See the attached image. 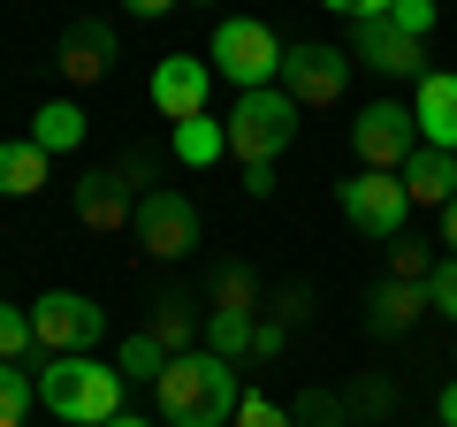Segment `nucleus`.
<instances>
[{
    "mask_svg": "<svg viewBox=\"0 0 457 427\" xmlns=\"http://www.w3.org/2000/svg\"><path fill=\"white\" fill-rule=\"evenodd\" d=\"M282 54L290 46H282L260 16H221L206 62H213V77H228L237 92H260V84H282Z\"/></svg>",
    "mask_w": 457,
    "mask_h": 427,
    "instance_id": "20e7f679",
    "label": "nucleus"
},
{
    "mask_svg": "<svg viewBox=\"0 0 457 427\" xmlns=\"http://www.w3.org/2000/svg\"><path fill=\"white\" fill-rule=\"evenodd\" d=\"M404 191H411V206H450L457 198V153H442V146H420L404 161Z\"/></svg>",
    "mask_w": 457,
    "mask_h": 427,
    "instance_id": "f3484780",
    "label": "nucleus"
},
{
    "mask_svg": "<svg viewBox=\"0 0 457 427\" xmlns=\"http://www.w3.org/2000/svg\"><path fill=\"white\" fill-rule=\"evenodd\" d=\"M38 351V329H31V306H0V359H31Z\"/></svg>",
    "mask_w": 457,
    "mask_h": 427,
    "instance_id": "bb28decb",
    "label": "nucleus"
},
{
    "mask_svg": "<svg viewBox=\"0 0 457 427\" xmlns=\"http://www.w3.org/2000/svg\"><path fill=\"white\" fill-rule=\"evenodd\" d=\"M84 130H92V122H84L77 99H46V107L31 115V130H23V138H31V146H46V153H77V146H84Z\"/></svg>",
    "mask_w": 457,
    "mask_h": 427,
    "instance_id": "aec40b11",
    "label": "nucleus"
},
{
    "mask_svg": "<svg viewBox=\"0 0 457 427\" xmlns=\"http://www.w3.org/2000/svg\"><path fill=\"white\" fill-rule=\"evenodd\" d=\"M114 168H122V183L137 191V183H153V176H161V153H153V146H130V153H122ZM137 198H145V191H137Z\"/></svg>",
    "mask_w": 457,
    "mask_h": 427,
    "instance_id": "2f4dec72",
    "label": "nucleus"
},
{
    "mask_svg": "<svg viewBox=\"0 0 457 427\" xmlns=\"http://www.w3.org/2000/svg\"><path fill=\"white\" fill-rule=\"evenodd\" d=\"M206 313H260V267L213 260V275H206Z\"/></svg>",
    "mask_w": 457,
    "mask_h": 427,
    "instance_id": "6ab92c4d",
    "label": "nucleus"
},
{
    "mask_svg": "<svg viewBox=\"0 0 457 427\" xmlns=\"http://www.w3.org/2000/svg\"><path fill=\"white\" fill-rule=\"evenodd\" d=\"M297 107L282 84H260V92H237V107H228V153L245 168H260V161H282L290 153V138H297Z\"/></svg>",
    "mask_w": 457,
    "mask_h": 427,
    "instance_id": "7ed1b4c3",
    "label": "nucleus"
},
{
    "mask_svg": "<svg viewBox=\"0 0 457 427\" xmlns=\"http://www.w3.org/2000/svg\"><path fill=\"white\" fill-rule=\"evenodd\" d=\"M130 397V381H122V366H99L92 351H69V359H38V405L54 412V420L69 427H107L114 412Z\"/></svg>",
    "mask_w": 457,
    "mask_h": 427,
    "instance_id": "f03ea898",
    "label": "nucleus"
},
{
    "mask_svg": "<svg viewBox=\"0 0 457 427\" xmlns=\"http://www.w3.org/2000/svg\"><path fill=\"white\" fill-rule=\"evenodd\" d=\"M31 405H38V381L23 374L16 359H0V427H23V420H31Z\"/></svg>",
    "mask_w": 457,
    "mask_h": 427,
    "instance_id": "a878e982",
    "label": "nucleus"
},
{
    "mask_svg": "<svg viewBox=\"0 0 457 427\" xmlns=\"http://www.w3.org/2000/svg\"><path fill=\"white\" fill-rule=\"evenodd\" d=\"M206 99H213V62H198V54L153 62V115L191 122V115H206Z\"/></svg>",
    "mask_w": 457,
    "mask_h": 427,
    "instance_id": "9b49d317",
    "label": "nucleus"
},
{
    "mask_svg": "<svg viewBox=\"0 0 457 427\" xmlns=\"http://www.w3.org/2000/svg\"><path fill=\"white\" fill-rule=\"evenodd\" d=\"M351 46H328V38H297L290 54H282V92L297 99V107H336L343 84H351Z\"/></svg>",
    "mask_w": 457,
    "mask_h": 427,
    "instance_id": "6e6552de",
    "label": "nucleus"
},
{
    "mask_svg": "<svg viewBox=\"0 0 457 427\" xmlns=\"http://www.w3.org/2000/svg\"><path fill=\"white\" fill-rule=\"evenodd\" d=\"M450 366H457V351H450Z\"/></svg>",
    "mask_w": 457,
    "mask_h": 427,
    "instance_id": "a19ab883",
    "label": "nucleus"
},
{
    "mask_svg": "<svg viewBox=\"0 0 457 427\" xmlns=\"http://www.w3.org/2000/svg\"><path fill=\"white\" fill-rule=\"evenodd\" d=\"M343 397H351V420H359V427H381L396 412V381H381V374H359Z\"/></svg>",
    "mask_w": 457,
    "mask_h": 427,
    "instance_id": "393cba45",
    "label": "nucleus"
},
{
    "mask_svg": "<svg viewBox=\"0 0 457 427\" xmlns=\"http://www.w3.org/2000/svg\"><path fill=\"white\" fill-rule=\"evenodd\" d=\"M31 329H38V359H69V351H92L107 336V306L84 290H46L31 306Z\"/></svg>",
    "mask_w": 457,
    "mask_h": 427,
    "instance_id": "423d86ee",
    "label": "nucleus"
},
{
    "mask_svg": "<svg viewBox=\"0 0 457 427\" xmlns=\"http://www.w3.org/2000/svg\"><path fill=\"white\" fill-rule=\"evenodd\" d=\"M153 397H161V427H228V420H237V405H245L237 366L213 359L206 344L183 351V359H168L161 381H153Z\"/></svg>",
    "mask_w": 457,
    "mask_h": 427,
    "instance_id": "f257e3e1",
    "label": "nucleus"
},
{
    "mask_svg": "<svg viewBox=\"0 0 457 427\" xmlns=\"http://www.w3.org/2000/svg\"><path fill=\"white\" fill-rule=\"evenodd\" d=\"M198 230H206V222H198V206L176 191V183H153V191L137 198V245H145L153 260H191Z\"/></svg>",
    "mask_w": 457,
    "mask_h": 427,
    "instance_id": "1a4fd4ad",
    "label": "nucleus"
},
{
    "mask_svg": "<svg viewBox=\"0 0 457 427\" xmlns=\"http://www.w3.org/2000/svg\"><path fill=\"white\" fill-rule=\"evenodd\" d=\"M435 16H442L435 0H396V8H389V23H396V31H411V38H435Z\"/></svg>",
    "mask_w": 457,
    "mask_h": 427,
    "instance_id": "c756f323",
    "label": "nucleus"
},
{
    "mask_svg": "<svg viewBox=\"0 0 457 427\" xmlns=\"http://www.w3.org/2000/svg\"><path fill=\"white\" fill-rule=\"evenodd\" d=\"M237 427H290V405H275V397L252 389L245 405H237Z\"/></svg>",
    "mask_w": 457,
    "mask_h": 427,
    "instance_id": "7c9ffc66",
    "label": "nucleus"
},
{
    "mask_svg": "<svg viewBox=\"0 0 457 427\" xmlns=\"http://www.w3.org/2000/svg\"><path fill=\"white\" fill-rule=\"evenodd\" d=\"M420 122H411L404 99H374V107H359V122H351V153H359V168H389V176H404V161L420 153Z\"/></svg>",
    "mask_w": 457,
    "mask_h": 427,
    "instance_id": "0eeeda50",
    "label": "nucleus"
},
{
    "mask_svg": "<svg viewBox=\"0 0 457 427\" xmlns=\"http://www.w3.org/2000/svg\"><path fill=\"white\" fill-rule=\"evenodd\" d=\"M198 306L206 297L183 290V282H161L153 290V313H145V336L168 351V359H183V351H198Z\"/></svg>",
    "mask_w": 457,
    "mask_h": 427,
    "instance_id": "4468645a",
    "label": "nucleus"
},
{
    "mask_svg": "<svg viewBox=\"0 0 457 427\" xmlns=\"http://www.w3.org/2000/svg\"><path fill=\"white\" fill-rule=\"evenodd\" d=\"M389 275L396 282H427V275H435V252H427L420 237H396V245H389Z\"/></svg>",
    "mask_w": 457,
    "mask_h": 427,
    "instance_id": "cd10ccee",
    "label": "nucleus"
},
{
    "mask_svg": "<svg viewBox=\"0 0 457 427\" xmlns=\"http://www.w3.org/2000/svg\"><path fill=\"white\" fill-rule=\"evenodd\" d=\"M411 122H420L427 146L457 153V69H427L420 92H411Z\"/></svg>",
    "mask_w": 457,
    "mask_h": 427,
    "instance_id": "dca6fc26",
    "label": "nucleus"
},
{
    "mask_svg": "<svg viewBox=\"0 0 457 427\" xmlns=\"http://www.w3.org/2000/svg\"><path fill=\"white\" fill-rule=\"evenodd\" d=\"M435 420H442V427H457V381L442 389V412H435Z\"/></svg>",
    "mask_w": 457,
    "mask_h": 427,
    "instance_id": "58836bf2",
    "label": "nucleus"
},
{
    "mask_svg": "<svg viewBox=\"0 0 457 427\" xmlns=\"http://www.w3.org/2000/svg\"><path fill=\"white\" fill-rule=\"evenodd\" d=\"M336 198H343V222H351L359 237H374V245H396L404 222H411V191H404V176H389V168H359L351 183H336Z\"/></svg>",
    "mask_w": 457,
    "mask_h": 427,
    "instance_id": "39448f33",
    "label": "nucleus"
},
{
    "mask_svg": "<svg viewBox=\"0 0 457 427\" xmlns=\"http://www.w3.org/2000/svg\"><path fill=\"white\" fill-rule=\"evenodd\" d=\"M168 153H176L183 168H213V161L228 153V122H213V115L176 122V130H168Z\"/></svg>",
    "mask_w": 457,
    "mask_h": 427,
    "instance_id": "412c9836",
    "label": "nucleus"
},
{
    "mask_svg": "<svg viewBox=\"0 0 457 427\" xmlns=\"http://www.w3.org/2000/svg\"><path fill=\"white\" fill-rule=\"evenodd\" d=\"M427 313H435V306H427V282H396V275H381L374 290H366V336H389V344H396V336L420 329Z\"/></svg>",
    "mask_w": 457,
    "mask_h": 427,
    "instance_id": "ddd939ff",
    "label": "nucleus"
},
{
    "mask_svg": "<svg viewBox=\"0 0 457 427\" xmlns=\"http://www.w3.org/2000/svg\"><path fill=\"white\" fill-rule=\"evenodd\" d=\"M77 222L99 230V237H114V230L137 222V191L122 183V168H84L77 176Z\"/></svg>",
    "mask_w": 457,
    "mask_h": 427,
    "instance_id": "f8f14e48",
    "label": "nucleus"
},
{
    "mask_svg": "<svg viewBox=\"0 0 457 427\" xmlns=\"http://www.w3.org/2000/svg\"><path fill=\"white\" fill-rule=\"evenodd\" d=\"M46 168H54L46 146H31V138H0V198H38V191H46Z\"/></svg>",
    "mask_w": 457,
    "mask_h": 427,
    "instance_id": "a211bd4d",
    "label": "nucleus"
},
{
    "mask_svg": "<svg viewBox=\"0 0 457 427\" xmlns=\"http://www.w3.org/2000/svg\"><path fill=\"white\" fill-rule=\"evenodd\" d=\"M245 191H252V198H267V191H275V161H260V168H245Z\"/></svg>",
    "mask_w": 457,
    "mask_h": 427,
    "instance_id": "c9c22d12",
    "label": "nucleus"
},
{
    "mask_svg": "<svg viewBox=\"0 0 457 427\" xmlns=\"http://www.w3.org/2000/svg\"><path fill=\"white\" fill-rule=\"evenodd\" d=\"M54 69H62L69 84H99L114 69V23H99V16H77L62 31V54H54Z\"/></svg>",
    "mask_w": 457,
    "mask_h": 427,
    "instance_id": "2eb2a0df",
    "label": "nucleus"
},
{
    "mask_svg": "<svg viewBox=\"0 0 457 427\" xmlns=\"http://www.w3.org/2000/svg\"><path fill=\"white\" fill-rule=\"evenodd\" d=\"M107 427H161V420H145V412H114Z\"/></svg>",
    "mask_w": 457,
    "mask_h": 427,
    "instance_id": "ea45409f",
    "label": "nucleus"
},
{
    "mask_svg": "<svg viewBox=\"0 0 457 427\" xmlns=\"http://www.w3.org/2000/svg\"><path fill=\"white\" fill-rule=\"evenodd\" d=\"M290 427H359V420H351V397L343 389H320L312 381V389L290 397Z\"/></svg>",
    "mask_w": 457,
    "mask_h": 427,
    "instance_id": "4be33fe9",
    "label": "nucleus"
},
{
    "mask_svg": "<svg viewBox=\"0 0 457 427\" xmlns=\"http://www.w3.org/2000/svg\"><path fill=\"white\" fill-rule=\"evenodd\" d=\"M282 344H290V329H282L275 313H267L260 329H252V359H282Z\"/></svg>",
    "mask_w": 457,
    "mask_h": 427,
    "instance_id": "72a5a7b5",
    "label": "nucleus"
},
{
    "mask_svg": "<svg viewBox=\"0 0 457 427\" xmlns=\"http://www.w3.org/2000/svg\"><path fill=\"white\" fill-rule=\"evenodd\" d=\"M435 427H442V420H435Z\"/></svg>",
    "mask_w": 457,
    "mask_h": 427,
    "instance_id": "37998d69",
    "label": "nucleus"
},
{
    "mask_svg": "<svg viewBox=\"0 0 457 427\" xmlns=\"http://www.w3.org/2000/svg\"><path fill=\"white\" fill-rule=\"evenodd\" d=\"M198 8H206V0H198Z\"/></svg>",
    "mask_w": 457,
    "mask_h": 427,
    "instance_id": "79ce46f5",
    "label": "nucleus"
},
{
    "mask_svg": "<svg viewBox=\"0 0 457 427\" xmlns=\"http://www.w3.org/2000/svg\"><path fill=\"white\" fill-rule=\"evenodd\" d=\"M130 16H168V8H183V0H122Z\"/></svg>",
    "mask_w": 457,
    "mask_h": 427,
    "instance_id": "e433bc0d",
    "label": "nucleus"
},
{
    "mask_svg": "<svg viewBox=\"0 0 457 427\" xmlns=\"http://www.w3.org/2000/svg\"><path fill=\"white\" fill-rule=\"evenodd\" d=\"M252 329H260V313H206V351L213 359H252Z\"/></svg>",
    "mask_w": 457,
    "mask_h": 427,
    "instance_id": "5701e85b",
    "label": "nucleus"
},
{
    "mask_svg": "<svg viewBox=\"0 0 457 427\" xmlns=\"http://www.w3.org/2000/svg\"><path fill=\"white\" fill-rule=\"evenodd\" d=\"M114 366H122V381H130V389H137V381H161V366H168V351L153 344L145 329H130V336H122V351H114Z\"/></svg>",
    "mask_w": 457,
    "mask_h": 427,
    "instance_id": "b1692460",
    "label": "nucleus"
},
{
    "mask_svg": "<svg viewBox=\"0 0 457 427\" xmlns=\"http://www.w3.org/2000/svg\"><path fill=\"white\" fill-rule=\"evenodd\" d=\"M351 62L374 69V77H411V84H420L435 54H427V38L396 31L389 16H366V23H351Z\"/></svg>",
    "mask_w": 457,
    "mask_h": 427,
    "instance_id": "9d476101",
    "label": "nucleus"
},
{
    "mask_svg": "<svg viewBox=\"0 0 457 427\" xmlns=\"http://www.w3.org/2000/svg\"><path fill=\"white\" fill-rule=\"evenodd\" d=\"M305 313H312V290H305V282H282V290H275V321H282V329H297Z\"/></svg>",
    "mask_w": 457,
    "mask_h": 427,
    "instance_id": "473e14b6",
    "label": "nucleus"
},
{
    "mask_svg": "<svg viewBox=\"0 0 457 427\" xmlns=\"http://www.w3.org/2000/svg\"><path fill=\"white\" fill-rule=\"evenodd\" d=\"M320 8H336L343 23H366V16H389L396 0H320Z\"/></svg>",
    "mask_w": 457,
    "mask_h": 427,
    "instance_id": "f704fd0d",
    "label": "nucleus"
},
{
    "mask_svg": "<svg viewBox=\"0 0 457 427\" xmlns=\"http://www.w3.org/2000/svg\"><path fill=\"white\" fill-rule=\"evenodd\" d=\"M442 245H450V260H457V198L442 206Z\"/></svg>",
    "mask_w": 457,
    "mask_h": 427,
    "instance_id": "4c0bfd02",
    "label": "nucleus"
},
{
    "mask_svg": "<svg viewBox=\"0 0 457 427\" xmlns=\"http://www.w3.org/2000/svg\"><path fill=\"white\" fill-rule=\"evenodd\" d=\"M427 306H435L442 321H457V260H435V275H427Z\"/></svg>",
    "mask_w": 457,
    "mask_h": 427,
    "instance_id": "c85d7f7f",
    "label": "nucleus"
}]
</instances>
